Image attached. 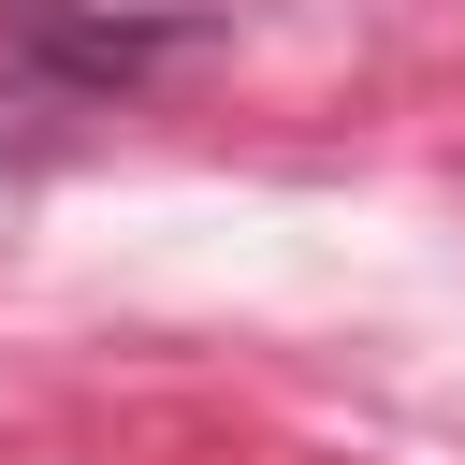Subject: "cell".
<instances>
[{
  "mask_svg": "<svg viewBox=\"0 0 465 465\" xmlns=\"http://www.w3.org/2000/svg\"><path fill=\"white\" fill-rule=\"evenodd\" d=\"M203 44V15H73V0H15V58H44V73H73L87 102H131L160 58H189Z\"/></svg>",
  "mask_w": 465,
  "mask_h": 465,
  "instance_id": "cell-1",
  "label": "cell"
},
{
  "mask_svg": "<svg viewBox=\"0 0 465 465\" xmlns=\"http://www.w3.org/2000/svg\"><path fill=\"white\" fill-rule=\"evenodd\" d=\"M87 116H116V102H87V87L44 73V58H0V174H44Z\"/></svg>",
  "mask_w": 465,
  "mask_h": 465,
  "instance_id": "cell-2",
  "label": "cell"
}]
</instances>
